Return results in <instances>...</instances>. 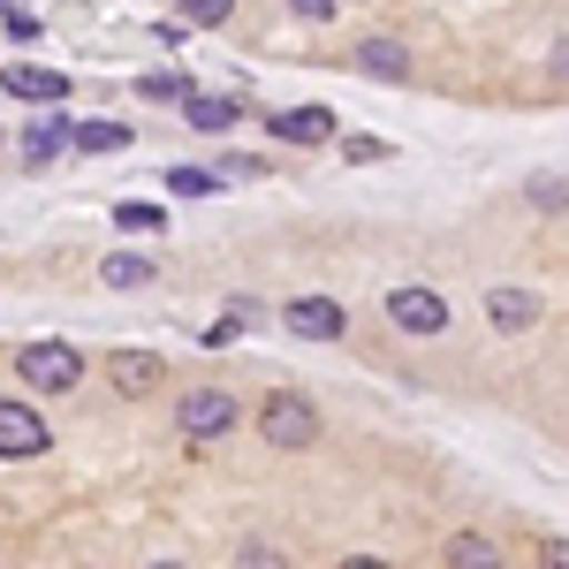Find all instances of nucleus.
<instances>
[{
  "label": "nucleus",
  "mask_w": 569,
  "mask_h": 569,
  "mask_svg": "<svg viewBox=\"0 0 569 569\" xmlns=\"http://www.w3.org/2000/svg\"><path fill=\"white\" fill-rule=\"evenodd\" d=\"M289 8H297L305 23H327V16H335V0H289Z\"/></svg>",
  "instance_id": "nucleus-23"
},
{
  "label": "nucleus",
  "mask_w": 569,
  "mask_h": 569,
  "mask_svg": "<svg viewBox=\"0 0 569 569\" xmlns=\"http://www.w3.org/2000/svg\"><path fill=\"white\" fill-rule=\"evenodd\" d=\"M16 137H23V144H16V152H23V168H46V160H53L61 144H77V130H69L61 114H39L31 130H16Z\"/></svg>",
  "instance_id": "nucleus-10"
},
{
  "label": "nucleus",
  "mask_w": 569,
  "mask_h": 569,
  "mask_svg": "<svg viewBox=\"0 0 569 569\" xmlns=\"http://www.w3.org/2000/svg\"><path fill=\"white\" fill-rule=\"evenodd\" d=\"M16 380L39 388V395H69L84 380V357L69 350V342H23V350H16Z\"/></svg>",
  "instance_id": "nucleus-1"
},
{
  "label": "nucleus",
  "mask_w": 569,
  "mask_h": 569,
  "mask_svg": "<svg viewBox=\"0 0 569 569\" xmlns=\"http://www.w3.org/2000/svg\"><path fill=\"white\" fill-rule=\"evenodd\" d=\"M259 433L273 440V448H311V440H319V410H311L305 395H266L259 402Z\"/></svg>",
  "instance_id": "nucleus-3"
},
{
  "label": "nucleus",
  "mask_w": 569,
  "mask_h": 569,
  "mask_svg": "<svg viewBox=\"0 0 569 569\" xmlns=\"http://www.w3.org/2000/svg\"><path fill=\"white\" fill-rule=\"evenodd\" d=\"M8 8H16V0H0V16H8Z\"/></svg>",
  "instance_id": "nucleus-24"
},
{
  "label": "nucleus",
  "mask_w": 569,
  "mask_h": 569,
  "mask_svg": "<svg viewBox=\"0 0 569 569\" xmlns=\"http://www.w3.org/2000/svg\"><path fill=\"white\" fill-rule=\"evenodd\" d=\"M8 39H16V46H31V39H39V16H23V8H8Z\"/></svg>",
  "instance_id": "nucleus-21"
},
{
  "label": "nucleus",
  "mask_w": 569,
  "mask_h": 569,
  "mask_svg": "<svg viewBox=\"0 0 569 569\" xmlns=\"http://www.w3.org/2000/svg\"><path fill=\"white\" fill-rule=\"evenodd\" d=\"M289 335H305V342H342V327H350V311L335 305V297H289Z\"/></svg>",
  "instance_id": "nucleus-5"
},
{
  "label": "nucleus",
  "mask_w": 569,
  "mask_h": 569,
  "mask_svg": "<svg viewBox=\"0 0 569 569\" xmlns=\"http://www.w3.org/2000/svg\"><path fill=\"white\" fill-rule=\"evenodd\" d=\"M107 380H114V395H130V402H137V395H152L160 380H168V365H160L152 350H114V357H107Z\"/></svg>",
  "instance_id": "nucleus-7"
},
{
  "label": "nucleus",
  "mask_w": 569,
  "mask_h": 569,
  "mask_svg": "<svg viewBox=\"0 0 569 569\" xmlns=\"http://www.w3.org/2000/svg\"><path fill=\"white\" fill-rule=\"evenodd\" d=\"M99 281H107V289H144V281H152V259H137V251H114V259L99 266Z\"/></svg>",
  "instance_id": "nucleus-15"
},
{
  "label": "nucleus",
  "mask_w": 569,
  "mask_h": 569,
  "mask_svg": "<svg viewBox=\"0 0 569 569\" xmlns=\"http://www.w3.org/2000/svg\"><path fill=\"white\" fill-rule=\"evenodd\" d=\"M176 433L182 440H228L236 433V395L228 388H190L176 402Z\"/></svg>",
  "instance_id": "nucleus-2"
},
{
  "label": "nucleus",
  "mask_w": 569,
  "mask_h": 569,
  "mask_svg": "<svg viewBox=\"0 0 569 569\" xmlns=\"http://www.w3.org/2000/svg\"><path fill=\"white\" fill-rule=\"evenodd\" d=\"M182 114H190V130L220 137V130H236V122H243V99H220V91H190V99H182Z\"/></svg>",
  "instance_id": "nucleus-9"
},
{
  "label": "nucleus",
  "mask_w": 569,
  "mask_h": 569,
  "mask_svg": "<svg viewBox=\"0 0 569 569\" xmlns=\"http://www.w3.org/2000/svg\"><path fill=\"white\" fill-rule=\"evenodd\" d=\"M114 220H122L130 236H144V228H168V213H160V206H144V198H130V206H114Z\"/></svg>",
  "instance_id": "nucleus-20"
},
{
  "label": "nucleus",
  "mask_w": 569,
  "mask_h": 569,
  "mask_svg": "<svg viewBox=\"0 0 569 569\" xmlns=\"http://www.w3.org/2000/svg\"><path fill=\"white\" fill-rule=\"evenodd\" d=\"M182 23H198V31H213V23H228L236 16V0H176Z\"/></svg>",
  "instance_id": "nucleus-19"
},
{
  "label": "nucleus",
  "mask_w": 569,
  "mask_h": 569,
  "mask_svg": "<svg viewBox=\"0 0 569 569\" xmlns=\"http://www.w3.org/2000/svg\"><path fill=\"white\" fill-rule=\"evenodd\" d=\"M448 562L456 569H493L501 555H493V539H479V531H456V539H448Z\"/></svg>",
  "instance_id": "nucleus-16"
},
{
  "label": "nucleus",
  "mask_w": 569,
  "mask_h": 569,
  "mask_svg": "<svg viewBox=\"0 0 569 569\" xmlns=\"http://www.w3.org/2000/svg\"><path fill=\"white\" fill-rule=\"evenodd\" d=\"M357 69H365V77H380V84H402V77H410V46L365 39V46H357Z\"/></svg>",
  "instance_id": "nucleus-11"
},
{
  "label": "nucleus",
  "mask_w": 569,
  "mask_h": 569,
  "mask_svg": "<svg viewBox=\"0 0 569 569\" xmlns=\"http://www.w3.org/2000/svg\"><path fill=\"white\" fill-rule=\"evenodd\" d=\"M273 137H289V144H327V137H335V114H327V107H289V114H273Z\"/></svg>",
  "instance_id": "nucleus-12"
},
{
  "label": "nucleus",
  "mask_w": 569,
  "mask_h": 569,
  "mask_svg": "<svg viewBox=\"0 0 569 569\" xmlns=\"http://www.w3.org/2000/svg\"><path fill=\"white\" fill-rule=\"evenodd\" d=\"M213 190H228L220 168H168V198H213Z\"/></svg>",
  "instance_id": "nucleus-14"
},
{
  "label": "nucleus",
  "mask_w": 569,
  "mask_h": 569,
  "mask_svg": "<svg viewBox=\"0 0 569 569\" xmlns=\"http://www.w3.org/2000/svg\"><path fill=\"white\" fill-rule=\"evenodd\" d=\"M0 84L16 91L23 107H61V99H69V77H53V69H39V61H16V69H0Z\"/></svg>",
  "instance_id": "nucleus-8"
},
{
  "label": "nucleus",
  "mask_w": 569,
  "mask_h": 569,
  "mask_svg": "<svg viewBox=\"0 0 569 569\" xmlns=\"http://www.w3.org/2000/svg\"><path fill=\"white\" fill-rule=\"evenodd\" d=\"M388 319L402 327V335H418V342H426V335H440V327H448V305H440L433 289H395V297H388Z\"/></svg>",
  "instance_id": "nucleus-6"
},
{
  "label": "nucleus",
  "mask_w": 569,
  "mask_h": 569,
  "mask_svg": "<svg viewBox=\"0 0 569 569\" xmlns=\"http://www.w3.org/2000/svg\"><path fill=\"white\" fill-rule=\"evenodd\" d=\"M350 160H388V137H350Z\"/></svg>",
  "instance_id": "nucleus-22"
},
{
  "label": "nucleus",
  "mask_w": 569,
  "mask_h": 569,
  "mask_svg": "<svg viewBox=\"0 0 569 569\" xmlns=\"http://www.w3.org/2000/svg\"><path fill=\"white\" fill-rule=\"evenodd\" d=\"M486 319H493L501 335H525L531 319H539V305H531L525 289H493V297H486Z\"/></svg>",
  "instance_id": "nucleus-13"
},
{
  "label": "nucleus",
  "mask_w": 569,
  "mask_h": 569,
  "mask_svg": "<svg viewBox=\"0 0 569 569\" xmlns=\"http://www.w3.org/2000/svg\"><path fill=\"white\" fill-rule=\"evenodd\" d=\"M122 144H130V130L107 122V114H99V122H77V152H122Z\"/></svg>",
  "instance_id": "nucleus-17"
},
{
  "label": "nucleus",
  "mask_w": 569,
  "mask_h": 569,
  "mask_svg": "<svg viewBox=\"0 0 569 569\" xmlns=\"http://www.w3.org/2000/svg\"><path fill=\"white\" fill-rule=\"evenodd\" d=\"M46 418L31 410V402H16V395H0V463H31V456H46Z\"/></svg>",
  "instance_id": "nucleus-4"
},
{
  "label": "nucleus",
  "mask_w": 569,
  "mask_h": 569,
  "mask_svg": "<svg viewBox=\"0 0 569 569\" xmlns=\"http://www.w3.org/2000/svg\"><path fill=\"white\" fill-rule=\"evenodd\" d=\"M137 91H144V99H160V107H182V99H190V77L160 69V77H137Z\"/></svg>",
  "instance_id": "nucleus-18"
}]
</instances>
